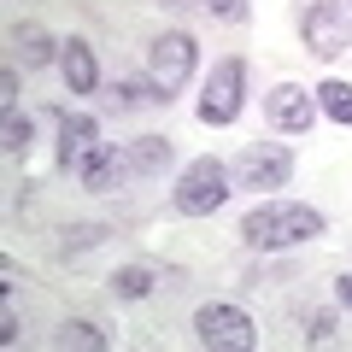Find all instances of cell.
Here are the masks:
<instances>
[{
    "label": "cell",
    "instance_id": "1",
    "mask_svg": "<svg viewBox=\"0 0 352 352\" xmlns=\"http://www.w3.org/2000/svg\"><path fill=\"white\" fill-rule=\"evenodd\" d=\"M329 229V217L317 206H300V200H264L241 217V241L252 252H288V247H305Z\"/></svg>",
    "mask_w": 352,
    "mask_h": 352
},
{
    "label": "cell",
    "instance_id": "2",
    "mask_svg": "<svg viewBox=\"0 0 352 352\" xmlns=\"http://www.w3.org/2000/svg\"><path fill=\"white\" fill-rule=\"evenodd\" d=\"M194 65H200V47H194L188 30H164V36L147 41V82L159 94V106H170L194 82Z\"/></svg>",
    "mask_w": 352,
    "mask_h": 352
},
{
    "label": "cell",
    "instance_id": "3",
    "mask_svg": "<svg viewBox=\"0 0 352 352\" xmlns=\"http://www.w3.org/2000/svg\"><path fill=\"white\" fill-rule=\"evenodd\" d=\"M229 182H235V176H229V164L206 153V159L182 164V176H176V188H170V206H176L182 217H212L217 206L229 200Z\"/></svg>",
    "mask_w": 352,
    "mask_h": 352
},
{
    "label": "cell",
    "instance_id": "4",
    "mask_svg": "<svg viewBox=\"0 0 352 352\" xmlns=\"http://www.w3.org/2000/svg\"><path fill=\"white\" fill-rule=\"evenodd\" d=\"M241 106H247V59L241 53H223V59L212 65V76H206V94H200V124L223 129L241 118Z\"/></svg>",
    "mask_w": 352,
    "mask_h": 352
},
{
    "label": "cell",
    "instance_id": "5",
    "mask_svg": "<svg viewBox=\"0 0 352 352\" xmlns=\"http://www.w3.org/2000/svg\"><path fill=\"white\" fill-rule=\"evenodd\" d=\"M300 41H305V53H317V59L352 53V0H311L305 18H300Z\"/></svg>",
    "mask_w": 352,
    "mask_h": 352
},
{
    "label": "cell",
    "instance_id": "6",
    "mask_svg": "<svg viewBox=\"0 0 352 352\" xmlns=\"http://www.w3.org/2000/svg\"><path fill=\"white\" fill-rule=\"evenodd\" d=\"M194 340L212 352H252L258 346V329H252V317L241 311V305H200L194 311Z\"/></svg>",
    "mask_w": 352,
    "mask_h": 352
},
{
    "label": "cell",
    "instance_id": "7",
    "mask_svg": "<svg viewBox=\"0 0 352 352\" xmlns=\"http://www.w3.org/2000/svg\"><path fill=\"white\" fill-rule=\"evenodd\" d=\"M229 176H235V188H288V176H294V153L282 147V141L241 147V153H235V164H229Z\"/></svg>",
    "mask_w": 352,
    "mask_h": 352
},
{
    "label": "cell",
    "instance_id": "8",
    "mask_svg": "<svg viewBox=\"0 0 352 352\" xmlns=\"http://www.w3.org/2000/svg\"><path fill=\"white\" fill-rule=\"evenodd\" d=\"M264 118H270V129H282V135H311V124H317V88L276 82L270 94H264Z\"/></svg>",
    "mask_w": 352,
    "mask_h": 352
},
{
    "label": "cell",
    "instance_id": "9",
    "mask_svg": "<svg viewBox=\"0 0 352 352\" xmlns=\"http://www.w3.org/2000/svg\"><path fill=\"white\" fill-rule=\"evenodd\" d=\"M129 176H135V164H129V153H118V147H94L82 164H76V182H82L88 194H112V188H124Z\"/></svg>",
    "mask_w": 352,
    "mask_h": 352
},
{
    "label": "cell",
    "instance_id": "10",
    "mask_svg": "<svg viewBox=\"0 0 352 352\" xmlns=\"http://www.w3.org/2000/svg\"><path fill=\"white\" fill-rule=\"evenodd\" d=\"M53 124H59V170H76L88 153L100 147V124L88 112H53Z\"/></svg>",
    "mask_w": 352,
    "mask_h": 352
},
{
    "label": "cell",
    "instance_id": "11",
    "mask_svg": "<svg viewBox=\"0 0 352 352\" xmlns=\"http://www.w3.org/2000/svg\"><path fill=\"white\" fill-rule=\"evenodd\" d=\"M59 71H65V82H71V94H94V88H100V65H94V47H88L82 36H71L59 47Z\"/></svg>",
    "mask_w": 352,
    "mask_h": 352
},
{
    "label": "cell",
    "instance_id": "12",
    "mask_svg": "<svg viewBox=\"0 0 352 352\" xmlns=\"http://www.w3.org/2000/svg\"><path fill=\"white\" fill-rule=\"evenodd\" d=\"M12 47H18V59H24V71H47V65L59 59L65 41H53L41 24H18V30H12Z\"/></svg>",
    "mask_w": 352,
    "mask_h": 352
},
{
    "label": "cell",
    "instance_id": "13",
    "mask_svg": "<svg viewBox=\"0 0 352 352\" xmlns=\"http://www.w3.org/2000/svg\"><path fill=\"white\" fill-rule=\"evenodd\" d=\"M170 159H176V153H170L164 135H135V141H129V164H135V176H164Z\"/></svg>",
    "mask_w": 352,
    "mask_h": 352
},
{
    "label": "cell",
    "instance_id": "14",
    "mask_svg": "<svg viewBox=\"0 0 352 352\" xmlns=\"http://www.w3.org/2000/svg\"><path fill=\"white\" fill-rule=\"evenodd\" d=\"M106 346H112V340H106L94 323H82V317L53 329V352H106Z\"/></svg>",
    "mask_w": 352,
    "mask_h": 352
},
{
    "label": "cell",
    "instance_id": "15",
    "mask_svg": "<svg viewBox=\"0 0 352 352\" xmlns=\"http://www.w3.org/2000/svg\"><path fill=\"white\" fill-rule=\"evenodd\" d=\"M317 112L335 118L340 129H352V82H340V76H323V82H317Z\"/></svg>",
    "mask_w": 352,
    "mask_h": 352
},
{
    "label": "cell",
    "instance_id": "16",
    "mask_svg": "<svg viewBox=\"0 0 352 352\" xmlns=\"http://www.w3.org/2000/svg\"><path fill=\"white\" fill-rule=\"evenodd\" d=\"M153 288H159V276H153L147 264H118L112 270V294L118 300H147Z\"/></svg>",
    "mask_w": 352,
    "mask_h": 352
},
{
    "label": "cell",
    "instance_id": "17",
    "mask_svg": "<svg viewBox=\"0 0 352 352\" xmlns=\"http://www.w3.org/2000/svg\"><path fill=\"white\" fill-rule=\"evenodd\" d=\"M106 106H112V112H135V106H159V94H153V82H135V76H124V82L106 88Z\"/></svg>",
    "mask_w": 352,
    "mask_h": 352
},
{
    "label": "cell",
    "instance_id": "18",
    "mask_svg": "<svg viewBox=\"0 0 352 352\" xmlns=\"http://www.w3.org/2000/svg\"><path fill=\"white\" fill-rule=\"evenodd\" d=\"M106 235H112V229H106V223H71V229H65V241H59V258H76V252L100 247Z\"/></svg>",
    "mask_w": 352,
    "mask_h": 352
},
{
    "label": "cell",
    "instance_id": "19",
    "mask_svg": "<svg viewBox=\"0 0 352 352\" xmlns=\"http://www.w3.org/2000/svg\"><path fill=\"white\" fill-rule=\"evenodd\" d=\"M30 147H36V124L24 112H6V153L12 159H30Z\"/></svg>",
    "mask_w": 352,
    "mask_h": 352
},
{
    "label": "cell",
    "instance_id": "20",
    "mask_svg": "<svg viewBox=\"0 0 352 352\" xmlns=\"http://www.w3.org/2000/svg\"><path fill=\"white\" fill-rule=\"evenodd\" d=\"M206 12L217 24H247V0H206Z\"/></svg>",
    "mask_w": 352,
    "mask_h": 352
},
{
    "label": "cell",
    "instance_id": "21",
    "mask_svg": "<svg viewBox=\"0 0 352 352\" xmlns=\"http://www.w3.org/2000/svg\"><path fill=\"white\" fill-rule=\"evenodd\" d=\"M0 100H6V112H18V65L0 71Z\"/></svg>",
    "mask_w": 352,
    "mask_h": 352
},
{
    "label": "cell",
    "instance_id": "22",
    "mask_svg": "<svg viewBox=\"0 0 352 352\" xmlns=\"http://www.w3.org/2000/svg\"><path fill=\"white\" fill-rule=\"evenodd\" d=\"M335 335V311H311V329H305V340H329Z\"/></svg>",
    "mask_w": 352,
    "mask_h": 352
},
{
    "label": "cell",
    "instance_id": "23",
    "mask_svg": "<svg viewBox=\"0 0 352 352\" xmlns=\"http://www.w3.org/2000/svg\"><path fill=\"white\" fill-rule=\"evenodd\" d=\"M0 340L18 346V305H12V300H6V311H0Z\"/></svg>",
    "mask_w": 352,
    "mask_h": 352
},
{
    "label": "cell",
    "instance_id": "24",
    "mask_svg": "<svg viewBox=\"0 0 352 352\" xmlns=\"http://www.w3.org/2000/svg\"><path fill=\"white\" fill-rule=\"evenodd\" d=\"M335 300H340V305H346V311H352V270H346V276L335 282Z\"/></svg>",
    "mask_w": 352,
    "mask_h": 352
}]
</instances>
